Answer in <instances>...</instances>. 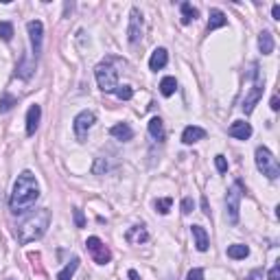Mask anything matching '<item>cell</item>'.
<instances>
[{"label":"cell","mask_w":280,"mask_h":280,"mask_svg":"<svg viewBox=\"0 0 280 280\" xmlns=\"http://www.w3.org/2000/svg\"><path fill=\"white\" fill-rule=\"evenodd\" d=\"M38 197H40V184H38V180H35V175L31 171L20 173L16 184H13L11 200H9L11 212L13 215H22V212L31 210L33 203L38 201Z\"/></svg>","instance_id":"1"},{"label":"cell","mask_w":280,"mask_h":280,"mask_svg":"<svg viewBox=\"0 0 280 280\" xmlns=\"http://www.w3.org/2000/svg\"><path fill=\"white\" fill-rule=\"evenodd\" d=\"M50 223V210L48 208H40V210L31 212L29 217H24L22 221L18 223V230H16V237L20 243H31L35 239H42L44 232H46Z\"/></svg>","instance_id":"2"},{"label":"cell","mask_w":280,"mask_h":280,"mask_svg":"<svg viewBox=\"0 0 280 280\" xmlns=\"http://www.w3.org/2000/svg\"><path fill=\"white\" fill-rule=\"evenodd\" d=\"M94 77L103 92H114V90L119 88V73H116V68L110 62H101L96 66Z\"/></svg>","instance_id":"3"},{"label":"cell","mask_w":280,"mask_h":280,"mask_svg":"<svg viewBox=\"0 0 280 280\" xmlns=\"http://www.w3.org/2000/svg\"><path fill=\"white\" fill-rule=\"evenodd\" d=\"M241 197H243V184L241 182H234L226 193V217L232 226L239 223V206H241Z\"/></svg>","instance_id":"4"},{"label":"cell","mask_w":280,"mask_h":280,"mask_svg":"<svg viewBox=\"0 0 280 280\" xmlns=\"http://www.w3.org/2000/svg\"><path fill=\"white\" fill-rule=\"evenodd\" d=\"M256 166L265 177H269V180H276V177L280 175L278 160L274 158V154L267 149V147H258L256 149Z\"/></svg>","instance_id":"5"},{"label":"cell","mask_w":280,"mask_h":280,"mask_svg":"<svg viewBox=\"0 0 280 280\" xmlns=\"http://www.w3.org/2000/svg\"><path fill=\"white\" fill-rule=\"evenodd\" d=\"M94 120H96V116H94V112H90V110H83V112H79V114L75 116L73 127H75V134H77L79 142H83L85 138H88V131L92 129Z\"/></svg>","instance_id":"6"},{"label":"cell","mask_w":280,"mask_h":280,"mask_svg":"<svg viewBox=\"0 0 280 280\" xmlns=\"http://www.w3.org/2000/svg\"><path fill=\"white\" fill-rule=\"evenodd\" d=\"M85 247H88V252L92 254L94 263L99 265H108L112 261V252L108 249V245H105L103 241H101L99 237H90L88 241H85Z\"/></svg>","instance_id":"7"},{"label":"cell","mask_w":280,"mask_h":280,"mask_svg":"<svg viewBox=\"0 0 280 280\" xmlns=\"http://www.w3.org/2000/svg\"><path fill=\"white\" fill-rule=\"evenodd\" d=\"M127 38L131 44H138L142 40V13L138 7L131 9L129 13V29H127Z\"/></svg>","instance_id":"8"},{"label":"cell","mask_w":280,"mask_h":280,"mask_svg":"<svg viewBox=\"0 0 280 280\" xmlns=\"http://www.w3.org/2000/svg\"><path fill=\"white\" fill-rule=\"evenodd\" d=\"M263 79L261 77H256V81H254V85H252V90H249V94L245 96V101H243V112L245 114H252L254 108H256V103L261 101V96H263Z\"/></svg>","instance_id":"9"},{"label":"cell","mask_w":280,"mask_h":280,"mask_svg":"<svg viewBox=\"0 0 280 280\" xmlns=\"http://www.w3.org/2000/svg\"><path fill=\"white\" fill-rule=\"evenodd\" d=\"M27 31L31 35V44H33V53L38 55L42 50V40H44V24L40 20H31L27 24Z\"/></svg>","instance_id":"10"},{"label":"cell","mask_w":280,"mask_h":280,"mask_svg":"<svg viewBox=\"0 0 280 280\" xmlns=\"http://www.w3.org/2000/svg\"><path fill=\"white\" fill-rule=\"evenodd\" d=\"M33 73H35V59L27 53L22 59H20V64H18V68H16V77L27 81V79L33 77Z\"/></svg>","instance_id":"11"},{"label":"cell","mask_w":280,"mask_h":280,"mask_svg":"<svg viewBox=\"0 0 280 280\" xmlns=\"http://www.w3.org/2000/svg\"><path fill=\"white\" fill-rule=\"evenodd\" d=\"M228 134L237 140H247L252 136V125L245 123V120H234L230 125V129H228Z\"/></svg>","instance_id":"12"},{"label":"cell","mask_w":280,"mask_h":280,"mask_svg":"<svg viewBox=\"0 0 280 280\" xmlns=\"http://www.w3.org/2000/svg\"><path fill=\"white\" fill-rule=\"evenodd\" d=\"M40 119H42V108L40 105H31L27 112V134L33 136L40 127Z\"/></svg>","instance_id":"13"},{"label":"cell","mask_w":280,"mask_h":280,"mask_svg":"<svg viewBox=\"0 0 280 280\" xmlns=\"http://www.w3.org/2000/svg\"><path fill=\"white\" fill-rule=\"evenodd\" d=\"M201 138H206V129H201V127H197V125H188L186 129L182 131V142H184V145H193V142H197Z\"/></svg>","instance_id":"14"},{"label":"cell","mask_w":280,"mask_h":280,"mask_svg":"<svg viewBox=\"0 0 280 280\" xmlns=\"http://www.w3.org/2000/svg\"><path fill=\"white\" fill-rule=\"evenodd\" d=\"M166 64H169V53H166V48H156L154 53H151L149 68L151 70H162Z\"/></svg>","instance_id":"15"},{"label":"cell","mask_w":280,"mask_h":280,"mask_svg":"<svg viewBox=\"0 0 280 280\" xmlns=\"http://www.w3.org/2000/svg\"><path fill=\"white\" fill-rule=\"evenodd\" d=\"M110 136H114L116 140L127 142V140L134 138V129H131V127L127 125V123H116V125L110 129Z\"/></svg>","instance_id":"16"},{"label":"cell","mask_w":280,"mask_h":280,"mask_svg":"<svg viewBox=\"0 0 280 280\" xmlns=\"http://www.w3.org/2000/svg\"><path fill=\"white\" fill-rule=\"evenodd\" d=\"M191 232H193V239H195V247L200 252H206L208 249V232L203 230L201 226H191Z\"/></svg>","instance_id":"17"},{"label":"cell","mask_w":280,"mask_h":280,"mask_svg":"<svg viewBox=\"0 0 280 280\" xmlns=\"http://www.w3.org/2000/svg\"><path fill=\"white\" fill-rule=\"evenodd\" d=\"M228 24V18L223 11H219V9H212L210 11V18H208V33L215 31V29H221Z\"/></svg>","instance_id":"18"},{"label":"cell","mask_w":280,"mask_h":280,"mask_svg":"<svg viewBox=\"0 0 280 280\" xmlns=\"http://www.w3.org/2000/svg\"><path fill=\"white\" fill-rule=\"evenodd\" d=\"M125 239L129 243H145L147 239H149V234H147L145 226H134V228H129V230H127Z\"/></svg>","instance_id":"19"},{"label":"cell","mask_w":280,"mask_h":280,"mask_svg":"<svg viewBox=\"0 0 280 280\" xmlns=\"http://www.w3.org/2000/svg\"><path fill=\"white\" fill-rule=\"evenodd\" d=\"M258 48H261L263 55L274 53V35L269 31H263L261 35H258Z\"/></svg>","instance_id":"20"},{"label":"cell","mask_w":280,"mask_h":280,"mask_svg":"<svg viewBox=\"0 0 280 280\" xmlns=\"http://www.w3.org/2000/svg\"><path fill=\"white\" fill-rule=\"evenodd\" d=\"M149 134L154 136L156 140H164V123H162V119H158V116H154V119L149 120Z\"/></svg>","instance_id":"21"},{"label":"cell","mask_w":280,"mask_h":280,"mask_svg":"<svg viewBox=\"0 0 280 280\" xmlns=\"http://www.w3.org/2000/svg\"><path fill=\"white\" fill-rule=\"evenodd\" d=\"M228 256L234 258V261H241V258L249 256V247L243 245V243H234V245L228 247Z\"/></svg>","instance_id":"22"},{"label":"cell","mask_w":280,"mask_h":280,"mask_svg":"<svg viewBox=\"0 0 280 280\" xmlns=\"http://www.w3.org/2000/svg\"><path fill=\"white\" fill-rule=\"evenodd\" d=\"M77 267H79V258H73V261H70V263L62 269V272L57 274V280H73L75 272H77Z\"/></svg>","instance_id":"23"},{"label":"cell","mask_w":280,"mask_h":280,"mask_svg":"<svg viewBox=\"0 0 280 280\" xmlns=\"http://www.w3.org/2000/svg\"><path fill=\"white\" fill-rule=\"evenodd\" d=\"M175 90H177V81L175 77H164L160 81V92L162 96H171V94H175Z\"/></svg>","instance_id":"24"},{"label":"cell","mask_w":280,"mask_h":280,"mask_svg":"<svg viewBox=\"0 0 280 280\" xmlns=\"http://www.w3.org/2000/svg\"><path fill=\"white\" fill-rule=\"evenodd\" d=\"M18 105V99L13 94H2V99H0V114H7L9 110H13Z\"/></svg>","instance_id":"25"},{"label":"cell","mask_w":280,"mask_h":280,"mask_svg":"<svg viewBox=\"0 0 280 280\" xmlns=\"http://www.w3.org/2000/svg\"><path fill=\"white\" fill-rule=\"evenodd\" d=\"M197 18V9H193L188 2H182V24H191Z\"/></svg>","instance_id":"26"},{"label":"cell","mask_w":280,"mask_h":280,"mask_svg":"<svg viewBox=\"0 0 280 280\" xmlns=\"http://www.w3.org/2000/svg\"><path fill=\"white\" fill-rule=\"evenodd\" d=\"M11 38H13V24L11 22H0V40L11 42Z\"/></svg>","instance_id":"27"},{"label":"cell","mask_w":280,"mask_h":280,"mask_svg":"<svg viewBox=\"0 0 280 280\" xmlns=\"http://www.w3.org/2000/svg\"><path fill=\"white\" fill-rule=\"evenodd\" d=\"M114 92H116V96H119L120 101H129L131 96H134V90H131L129 85H119V88H116Z\"/></svg>","instance_id":"28"},{"label":"cell","mask_w":280,"mask_h":280,"mask_svg":"<svg viewBox=\"0 0 280 280\" xmlns=\"http://www.w3.org/2000/svg\"><path fill=\"white\" fill-rule=\"evenodd\" d=\"M171 203H173L171 197H164V200H158V201H156L158 212H160V215H166V212L171 210Z\"/></svg>","instance_id":"29"},{"label":"cell","mask_w":280,"mask_h":280,"mask_svg":"<svg viewBox=\"0 0 280 280\" xmlns=\"http://www.w3.org/2000/svg\"><path fill=\"white\" fill-rule=\"evenodd\" d=\"M73 215H75V226H77V228H85V217H83V210H81V208H75Z\"/></svg>","instance_id":"30"},{"label":"cell","mask_w":280,"mask_h":280,"mask_svg":"<svg viewBox=\"0 0 280 280\" xmlns=\"http://www.w3.org/2000/svg\"><path fill=\"white\" fill-rule=\"evenodd\" d=\"M193 208H195L193 200H191V197H184V200H182V212H184V215H191Z\"/></svg>","instance_id":"31"},{"label":"cell","mask_w":280,"mask_h":280,"mask_svg":"<svg viewBox=\"0 0 280 280\" xmlns=\"http://www.w3.org/2000/svg\"><path fill=\"white\" fill-rule=\"evenodd\" d=\"M215 166H217V171H219V173H226V171H228V162H226V158H223V156H217V158H215Z\"/></svg>","instance_id":"32"},{"label":"cell","mask_w":280,"mask_h":280,"mask_svg":"<svg viewBox=\"0 0 280 280\" xmlns=\"http://www.w3.org/2000/svg\"><path fill=\"white\" fill-rule=\"evenodd\" d=\"M186 280H203V269H191L188 272V276H186Z\"/></svg>","instance_id":"33"},{"label":"cell","mask_w":280,"mask_h":280,"mask_svg":"<svg viewBox=\"0 0 280 280\" xmlns=\"http://www.w3.org/2000/svg\"><path fill=\"white\" fill-rule=\"evenodd\" d=\"M269 280H280V263H276L269 272Z\"/></svg>","instance_id":"34"},{"label":"cell","mask_w":280,"mask_h":280,"mask_svg":"<svg viewBox=\"0 0 280 280\" xmlns=\"http://www.w3.org/2000/svg\"><path fill=\"white\" fill-rule=\"evenodd\" d=\"M272 16H274V20H280V4H274Z\"/></svg>","instance_id":"35"},{"label":"cell","mask_w":280,"mask_h":280,"mask_svg":"<svg viewBox=\"0 0 280 280\" xmlns=\"http://www.w3.org/2000/svg\"><path fill=\"white\" fill-rule=\"evenodd\" d=\"M269 108H272L274 112H278V108H280V105H278V96H272V103H269Z\"/></svg>","instance_id":"36"},{"label":"cell","mask_w":280,"mask_h":280,"mask_svg":"<svg viewBox=\"0 0 280 280\" xmlns=\"http://www.w3.org/2000/svg\"><path fill=\"white\" fill-rule=\"evenodd\" d=\"M201 208H203V212H206V215L210 217V210H208V200H206V197L201 200Z\"/></svg>","instance_id":"37"},{"label":"cell","mask_w":280,"mask_h":280,"mask_svg":"<svg viewBox=\"0 0 280 280\" xmlns=\"http://www.w3.org/2000/svg\"><path fill=\"white\" fill-rule=\"evenodd\" d=\"M129 280H140V276H138V272H136V269H129Z\"/></svg>","instance_id":"38"},{"label":"cell","mask_w":280,"mask_h":280,"mask_svg":"<svg viewBox=\"0 0 280 280\" xmlns=\"http://www.w3.org/2000/svg\"><path fill=\"white\" fill-rule=\"evenodd\" d=\"M9 280H13V278H9Z\"/></svg>","instance_id":"39"}]
</instances>
